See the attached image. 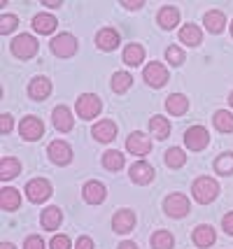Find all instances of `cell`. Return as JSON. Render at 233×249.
<instances>
[{"mask_svg":"<svg viewBox=\"0 0 233 249\" xmlns=\"http://www.w3.org/2000/svg\"><path fill=\"white\" fill-rule=\"evenodd\" d=\"M117 135V124L112 119H103L93 126V138L98 142H112Z\"/></svg>","mask_w":233,"mask_h":249,"instance_id":"18","label":"cell"},{"mask_svg":"<svg viewBox=\"0 0 233 249\" xmlns=\"http://www.w3.org/2000/svg\"><path fill=\"white\" fill-rule=\"evenodd\" d=\"M135 226V214L131 210H119L114 219H112V228H114V233H131Z\"/></svg>","mask_w":233,"mask_h":249,"instance_id":"14","label":"cell"},{"mask_svg":"<svg viewBox=\"0 0 233 249\" xmlns=\"http://www.w3.org/2000/svg\"><path fill=\"white\" fill-rule=\"evenodd\" d=\"M149 130H152V135L156 140H166L170 135V121L166 117H161V114H156V117L149 119Z\"/></svg>","mask_w":233,"mask_h":249,"instance_id":"22","label":"cell"},{"mask_svg":"<svg viewBox=\"0 0 233 249\" xmlns=\"http://www.w3.org/2000/svg\"><path fill=\"white\" fill-rule=\"evenodd\" d=\"M26 196H28L31 203H45L47 198L52 196V184H49L47 179H42V177L31 179V182L26 184Z\"/></svg>","mask_w":233,"mask_h":249,"instance_id":"6","label":"cell"},{"mask_svg":"<svg viewBox=\"0 0 233 249\" xmlns=\"http://www.w3.org/2000/svg\"><path fill=\"white\" fill-rule=\"evenodd\" d=\"M82 196H84V200H87V203H91V205H98V203H103V200H105V186L100 184V182H96V179H91V182H87V184H84Z\"/></svg>","mask_w":233,"mask_h":249,"instance_id":"17","label":"cell"},{"mask_svg":"<svg viewBox=\"0 0 233 249\" xmlns=\"http://www.w3.org/2000/svg\"><path fill=\"white\" fill-rule=\"evenodd\" d=\"M179 42H184L187 47H198V44L203 42V31H200L198 26L187 23V26L179 31Z\"/></svg>","mask_w":233,"mask_h":249,"instance_id":"21","label":"cell"},{"mask_svg":"<svg viewBox=\"0 0 233 249\" xmlns=\"http://www.w3.org/2000/svg\"><path fill=\"white\" fill-rule=\"evenodd\" d=\"M19 133H21L23 140H28V142L40 140V138L45 135V124L37 119V117L28 114V117H26V119H21V124H19Z\"/></svg>","mask_w":233,"mask_h":249,"instance_id":"5","label":"cell"},{"mask_svg":"<svg viewBox=\"0 0 233 249\" xmlns=\"http://www.w3.org/2000/svg\"><path fill=\"white\" fill-rule=\"evenodd\" d=\"M163 161H166L168 168H182L184 163H187V154L182 152L179 147H173V149H168L163 154Z\"/></svg>","mask_w":233,"mask_h":249,"instance_id":"31","label":"cell"},{"mask_svg":"<svg viewBox=\"0 0 233 249\" xmlns=\"http://www.w3.org/2000/svg\"><path fill=\"white\" fill-rule=\"evenodd\" d=\"M96 44L103 52H112V49L119 47V33L114 28H100L98 35H96Z\"/></svg>","mask_w":233,"mask_h":249,"instance_id":"15","label":"cell"},{"mask_svg":"<svg viewBox=\"0 0 233 249\" xmlns=\"http://www.w3.org/2000/svg\"><path fill=\"white\" fill-rule=\"evenodd\" d=\"M19 26V19L14 14H2L0 17V33H12Z\"/></svg>","mask_w":233,"mask_h":249,"instance_id":"37","label":"cell"},{"mask_svg":"<svg viewBox=\"0 0 233 249\" xmlns=\"http://www.w3.org/2000/svg\"><path fill=\"white\" fill-rule=\"evenodd\" d=\"M23 249H45V240L40 238V235H31V238L26 240Z\"/></svg>","mask_w":233,"mask_h":249,"instance_id":"38","label":"cell"},{"mask_svg":"<svg viewBox=\"0 0 233 249\" xmlns=\"http://www.w3.org/2000/svg\"><path fill=\"white\" fill-rule=\"evenodd\" d=\"M203 23H205V28L210 33H222L224 26H226V17H224V12H219V10H210L203 17Z\"/></svg>","mask_w":233,"mask_h":249,"instance_id":"23","label":"cell"},{"mask_svg":"<svg viewBox=\"0 0 233 249\" xmlns=\"http://www.w3.org/2000/svg\"><path fill=\"white\" fill-rule=\"evenodd\" d=\"M215 128L219 130V133H233V114L231 112H224L219 109L217 114H215Z\"/></svg>","mask_w":233,"mask_h":249,"instance_id":"32","label":"cell"},{"mask_svg":"<svg viewBox=\"0 0 233 249\" xmlns=\"http://www.w3.org/2000/svg\"><path fill=\"white\" fill-rule=\"evenodd\" d=\"M61 219H63V212L58 207H47L45 212H42V226L47 231H56V228L61 226Z\"/></svg>","mask_w":233,"mask_h":249,"instance_id":"29","label":"cell"},{"mask_svg":"<svg viewBox=\"0 0 233 249\" xmlns=\"http://www.w3.org/2000/svg\"><path fill=\"white\" fill-rule=\"evenodd\" d=\"M75 249H93V240L84 235V238H79L77 242H75Z\"/></svg>","mask_w":233,"mask_h":249,"instance_id":"42","label":"cell"},{"mask_svg":"<svg viewBox=\"0 0 233 249\" xmlns=\"http://www.w3.org/2000/svg\"><path fill=\"white\" fill-rule=\"evenodd\" d=\"M49 93H52V82H49L47 77H35V79H31L28 96L33 98V100H45Z\"/></svg>","mask_w":233,"mask_h":249,"instance_id":"16","label":"cell"},{"mask_svg":"<svg viewBox=\"0 0 233 249\" xmlns=\"http://www.w3.org/2000/svg\"><path fill=\"white\" fill-rule=\"evenodd\" d=\"M37 49H40L37 40H35L33 35H28V33H23V35L12 40V54L17 56V58H33L37 54Z\"/></svg>","mask_w":233,"mask_h":249,"instance_id":"3","label":"cell"},{"mask_svg":"<svg viewBox=\"0 0 233 249\" xmlns=\"http://www.w3.org/2000/svg\"><path fill=\"white\" fill-rule=\"evenodd\" d=\"M194 245L196 247H210V245H215V231L210 226H205V224L196 226L194 228Z\"/></svg>","mask_w":233,"mask_h":249,"instance_id":"24","label":"cell"},{"mask_svg":"<svg viewBox=\"0 0 233 249\" xmlns=\"http://www.w3.org/2000/svg\"><path fill=\"white\" fill-rule=\"evenodd\" d=\"M122 5L126 7V10H140V7H144L143 0H135V2H128V0H124Z\"/></svg>","mask_w":233,"mask_h":249,"instance_id":"43","label":"cell"},{"mask_svg":"<svg viewBox=\"0 0 233 249\" xmlns=\"http://www.w3.org/2000/svg\"><path fill=\"white\" fill-rule=\"evenodd\" d=\"M0 249H17V247H14L12 242H2V245H0Z\"/></svg>","mask_w":233,"mask_h":249,"instance_id":"46","label":"cell"},{"mask_svg":"<svg viewBox=\"0 0 233 249\" xmlns=\"http://www.w3.org/2000/svg\"><path fill=\"white\" fill-rule=\"evenodd\" d=\"M103 165L108 168V170H122L124 168V154L122 152H105L103 154Z\"/></svg>","mask_w":233,"mask_h":249,"instance_id":"33","label":"cell"},{"mask_svg":"<svg viewBox=\"0 0 233 249\" xmlns=\"http://www.w3.org/2000/svg\"><path fill=\"white\" fill-rule=\"evenodd\" d=\"M166 109L170 112V114H175V117L184 114V112L189 109L187 96H182V93H173V96H168L166 98Z\"/></svg>","mask_w":233,"mask_h":249,"instance_id":"25","label":"cell"},{"mask_svg":"<svg viewBox=\"0 0 233 249\" xmlns=\"http://www.w3.org/2000/svg\"><path fill=\"white\" fill-rule=\"evenodd\" d=\"M173 245H175V240L168 231H156L152 235V247L154 249H173Z\"/></svg>","mask_w":233,"mask_h":249,"instance_id":"34","label":"cell"},{"mask_svg":"<svg viewBox=\"0 0 233 249\" xmlns=\"http://www.w3.org/2000/svg\"><path fill=\"white\" fill-rule=\"evenodd\" d=\"M159 26L161 28H166V31H170V28H175L178 26V21H179V12H178V7H170V5H166V7H161L159 10Z\"/></svg>","mask_w":233,"mask_h":249,"instance_id":"20","label":"cell"},{"mask_svg":"<svg viewBox=\"0 0 233 249\" xmlns=\"http://www.w3.org/2000/svg\"><path fill=\"white\" fill-rule=\"evenodd\" d=\"M184 142H187V147L191 152H200V149L208 147L210 133L203 128V126H191V128H187V133H184Z\"/></svg>","mask_w":233,"mask_h":249,"instance_id":"8","label":"cell"},{"mask_svg":"<svg viewBox=\"0 0 233 249\" xmlns=\"http://www.w3.org/2000/svg\"><path fill=\"white\" fill-rule=\"evenodd\" d=\"M128 175H131V179H133L135 184H149V182L154 179V168H152L149 163L138 161V163H133V165H131Z\"/></svg>","mask_w":233,"mask_h":249,"instance_id":"13","label":"cell"},{"mask_svg":"<svg viewBox=\"0 0 233 249\" xmlns=\"http://www.w3.org/2000/svg\"><path fill=\"white\" fill-rule=\"evenodd\" d=\"M131 84H133V77L128 72H114L112 75V91L114 93H126L131 89Z\"/></svg>","mask_w":233,"mask_h":249,"instance_id":"30","label":"cell"},{"mask_svg":"<svg viewBox=\"0 0 233 249\" xmlns=\"http://www.w3.org/2000/svg\"><path fill=\"white\" fill-rule=\"evenodd\" d=\"M52 249H70V238H66V235H54V238H52Z\"/></svg>","mask_w":233,"mask_h":249,"instance_id":"39","label":"cell"},{"mask_svg":"<svg viewBox=\"0 0 233 249\" xmlns=\"http://www.w3.org/2000/svg\"><path fill=\"white\" fill-rule=\"evenodd\" d=\"M119 249H138V245H135V242H122Z\"/></svg>","mask_w":233,"mask_h":249,"instance_id":"44","label":"cell"},{"mask_svg":"<svg viewBox=\"0 0 233 249\" xmlns=\"http://www.w3.org/2000/svg\"><path fill=\"white\" fill-rule=\"evenodd\" d=\"M19 205H21V196H19V191L12 189V186H5V189L0 191V207L7 210V212H12V210H19Z\"/></svg>","mask_w":233,"mask_h":249,"instance_id":"19","label":"cell"},{"mask_svg":"<svg viewBox=\"0 0 233 249\" xmlns=\"http://www.w3.org/2000/svg\"><path fill=\"white\" fill-rule=\"evenodd\" d=\"M144 61V49L140 44H128L126 49H124V63L135 68V65H140Z\"/></svg>","mask_w":233,"mask_h":249,"instance_id":"28","label":"cell"},{"mask_svg":"<svg viewBox=\"0 0 233 249\" xmlns=\"http://www.w3.org/2000/svg\"><path fill=\"white\" fill-rule=\"evenodd\" d=\"M47 154H49L52 163H56V165H68V163H70V159H72V149H70V147H68L63 140L49 142Z\"/></svg>","mask_w":233,"mask_h":249,"instance_id":"10","label":"cell"},{"mask_svg":"<svg viewBox=\"0 0 233 249\" xmlns=\"http://www.w3.org/2000/svg\"><path fill=\"white\" fill-rule=\"evenodd\" d=\"M21 173V163L17 161V159H12V156H5L2 161H0V179H12V177H17V175Z\"/></svg>","mask_w":233,"mask_h":249,"instance_id":"26","label":"cell"},{"mask_svg":"<svg viewBox=\"0 0 233 249\" xmlns=\"http://www.w3.org/2000/svg\"><path fill=\"white\" fill-rule=\"evenodd\" d=\"M229 103H231V107H233V93H231V96H229Z\"/></svg>","mask_w":233,"mask_h":249,"instance_id":"47","label":"cell"},{"mask_svg":"<svg viewBox=\"0 0 233 249\" xmlns=\"http://www.w3.org/2000/svg\"><path fill=\"white\" fill-rule=\"evenodd\" d=\"M163 210H166L168 217L173 219H182L189 214V210H191V203H189V198L184 194H170L163 200Z\"/></svg>","mask_w":233,"mask_h":249,"instance_id":"2","label":"cell"},{"mask_svg":"<svg viewBox=\"0 0 233 249\" xmlns=\"http://www.w3.org/2000/svg\"><path fill=\"white\" fill-rule=\"evenodd\" d=\"M52 124H54L56 130L68 133V130H72L75 119H72V114H70V109H68L66 105H58V107H54V112H52Z\"/></svg>","mask_w":233,"mask_h":249,"instance_id":"12","label":"cell"},{"mask_svg":"<svg viewBox=\"0 0 233 249\" xmlns=\"http://www.w3.org/2000/svg\"><path fill=\"white\" fill-rule=\"evenodd\" d=\"M56 19L52 17V14H37V17H33V28L37 33H42V35H49V33L56 31Z\"/></svg>","mask_w":233,"mask_h":249,"instance_id":"27","label":"cell"},{"mask_svg":"<svg viewBox=\"0 0 233 249\" xmlns=\"http://www.w3.org/2000/svg\"><path fill=\"white\" fill-rule=\"evenodd\" d=\"M126 149L131 154H135V156H144V154L152 152V142H149V138H147L144 133L135 130V133L128 135V140H126Z\"/></svg>","mask_w":233,"mask_h":249,"instance_id":"11","label":"cell"},{"mask_svg":"<svg viewBox=\"0 0 233 249\" xmlns=\"http://www.w3.org/2000/svg\"><path fill=\"white\" fill-rule=\"evenodd\" d=\"M143 77H144V82H147L149 87L161 89L168 82V70H166V65H163V63H156V61H152V63L143 70Z\"/></svg>","mask_w":233,"mask_h":249,"instance_id":"9","label":"cell"},{"mask_svg":"<svg viewBox=\"0 0 233 249\" xmlns=\"http://www.w3.org/2000/svg\"><path fill=\"white\" fill-rule=\"evenodd\" d=\"M215 170L219 175H231L233 173V154H222V156H217V161H215Z\"/></svg>","mask_w":233,"mask_h":249,"instance_id":"35","label":"cell"},{"mask_svg":"<svg viewBox=\"0 0 233 249\" xmlns=\"http://www.w3.org/2000/svg\"><path fill=\"white\" fill-rule=\"evenodd\" d=\"M10 130H12V114H2L0 117V133L7 135Z\"/></svg>","mask_w":233,"mask_h":249,"instance_id":"40","label":"cell"},{"mask_svg":"<svg viewBox=\"0 0 233 249\" xmlns=\"http://www.w3.org/2000/svg\"><path fill=\"white\" fill-rule=\"evenodd\" d=\"M191 194H194V198L198 200L200 205H205V203H212V200L217 198L219 184H217L212 177H198V179L194 182V186H191Z\"/></svg>","mask_w":233,"mask_h":249,"instance_id":"1","label":"cell"},{"mask_svg":"<svg viewBox=\"0 0 233 249\" xmlns=\"http://www.w3.org/2000/svg\"><path fill=\"white\" fill-rule=\"evenodd\" d=\"M49 44H52V54L58 56V58H70V56H75V52H77V40L70 33L56 35Z\"/></svg>","mask_w":233,"mask_h":249,"instance_id":"4","label":"cell"},{"mask_svg":"<svg viewBox=\"0 0 233 249\" xmlns=\"http://www.w3.org/2000/svg\"><path fill=\"white\" fill-rule=\"evenodd\" d=\"M166 58H168V63L170 65H182L184 63V49L182 47H168L166 49Z\"/></svg>","mask_w":233,"mask_h":249,"instance_id":"36","label":"cell"},{"mask_svg":"<svg viewBox=\"0 0 233 249\" xmlns=\"http://www.w3.org/2000/svg\"><path fill=\"white\" fill-rule=\"evenodd\" d=\"M45 7H61V0H58V2H52V0H45Z\"/></svg>","mask_w":233,"mask_h":249,"instance_id":"45","label":"cell"},{"mask_svg":"<svg viewBox=\"0 0 233 249\" xmlns=\"http://www.w3.org/2000/svg\"><path fill=\"white\" fill-rule=\"evenodd\" d=\"M222 226H224V231H226L229 235H233V212H229V214L222 219Z\"/></svg>","mask_w":233,"mask_h":249,"instance_id":"41","label":"cell"},{"mask_svg":"<svg viewBox=\"0 0 233 249\" xmlns=\"http://www.w3.org/2000/svg\"><path fill=\"white\" fill-rule=\"evenodd\" d=\"M231 35H233V23H231Z\"/></svg>","mask_w":233,"mask_h":249,"instance_id":"48","label":"cell"},{"mask_svg":"<svg viewBox=\"0 0 233 249\" xmlns=\"http://www.w3.org/2000/svg\"><path fill=\"white\" fill-rule=\"evenodd\" d=\"M100 98L93 96V93H82L77 100V114L82 119H93L100 114Z\"/></svg>","mask_w":233,"mask_h":249,"instance_id":"7","label":"cell"}]
</instances>
